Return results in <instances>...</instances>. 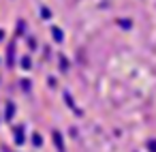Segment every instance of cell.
Wrapping results in <instances>:
<instances>
[{
  "instance_id": "obj_4",
  "label": "cell",
  "mask_w": 156,
  "mask_h": 152,
  "mask_svg": "<svg viewBox=\"0 0 156 152\" xmlns=\"http://www.w3.org/2000/svg\"><path fill=\"white\" fill-rule=\"evenodd\" d=\"M0 39H2V30H0Z\"/></svg>"
},
{
  "instance_id": "obj_1",
  "label": "cell",
  "mask_w": 156,
  "mask_h": 152,
  "mask_svg": "<svg viewBox=\"0 0 156 152\" xmlns=\"http://www.w3.org/2000/svg\"><path fill=\"white\" fill-rule=\"evenodd\" d=\"M51 34H54V39H56L58 43L62 41V30H60V28H51Z\"/></svg>"
},
{
  "instance_id": "obj_2",
  "label": "cell",
  "mask_w": 156,
  "mask_h": 152,
  "mask_svg": "<svg viewBox=\"0 0 156 152\" xmlns=\"http://www.w3.org/2000/svg\"><path fill=\"white\" fill-rule=\"evenodd\" d=\"M22 64H24V69H30V60H28V58H24Z\"/></svg>"
},
{
  "instance_id": "obj_3",
  "label": "cell",
  "mask_w": 156,
  "mask_h": 152,
  "mask_svg": "<svg viewBox=\"0 0 156 152\" xmlns=\"http://www.w3.org/2000/svg\"><path fill=\"white\" fill-rule=\"evenodd\" d=\"M150 150H152V152H156V141H150Z\"/></svg>"
}]
</instances>
